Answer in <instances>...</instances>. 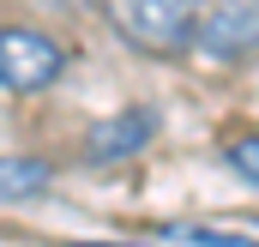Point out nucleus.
<instances>
[{
    "instance_id": "f257e3e1",
    "label": "nucleus",
    "mask_w": 259,
    "mask_h": 247,
    "mask_svg": "<svg viewBox=\"0 0 259 247\" xmlns=\"http://www.w3.org/2000/svg\"><path fill=\"white\" fill-rule=\"evenodd\" d=\"M205 0H103L109 24L145 55H181L193 49V18Z\"/></svg>"
},
{
    "instance_id": "f03ea898",
    "label": "nucleus",
    "mask_w": 259,
    "mask_h": 247,
    "mask_svg": "<svg viewBox=\"0 0 259 247\" xmlns=\"http://www.w3.org/2000/svg\"><path fill=\"white\" fill-rule=\"evenodd\" d=\"M66 72V49L49 30L30 24H0V91L12 97H36Z\"/></svg>"
},
{
    "instance_id": "7ed1b4c3",
    "label": "nucleus",
    "mask_w": 259,
    "mask_h": 247,
    "mask_svg": "<svg viewBox=\"0 0 259 247\" xmlns=\"http://www.w3.org/2000/svg\"><path fill=\"white\" fill-rule=\"evenodd\" d=\"M193 49L223 66L259 55V0H205L193 18Z\"/></svg>"
},
{
    "instance_id": "20e7f679",
    "label": "nucleus",
    "mask_w": 259,
    "mask_h": 247,
    "mask_svg": "<svg viewBox=\"0 0 259 247\" xmlns=\"http://www.w3.org/2000/svg\"><path fill=\"white\" fill-rule=\"evenodd\" d=\"M157 133V109H121L109 121H97L84 133V157L91 163H121V157H139Z\"/></svg>"
},
{
    "instance_id": "39448f33",
    "label": "nucleus",
    "mask_w": 259,
    "mask_h": 247,
    "mask_svg": "<svg viewBox=\"0 0 259 247\" xmlns=\"http://www.w3.org/2000/svg\"><path fill=\"white\" fill-rule=\"evenodd\" d=\"M55 181V169L42 157H0V205H24V199H42Z\"/></svg>"
},
{
    "instance_id": "423d86ee",
    "label": "nucleus",
    "mask_w": 259,
    "mask_h": 247,
    "mask_svg": "<svg viewBox=\"0 0 259 247\" xmlns=\"http://www.w3.org/2000/svg\"><path fill=\"white\" fill-rule=\"evenodd\" d=\"M169 247H259V241H241V235H217V229H193V223H169L163 229Z\"/></svg>"
},
{
    "instance_id": "0eeeda50",
    "label": "nucleus",
    "mask_w": 259,
    "mask_h": 247,
    "mask_svg": "<svg viewBox=\"0 0 259 247\" xmlns=\"http://www.w3.org/2000/svg\"><path fill=\"white\" fill-rule=\"evenodd\" d=\"M223 163H229L241 181H253V187H259V133H235V139L223 145Z\"/></svg>"
}]
</instances>
